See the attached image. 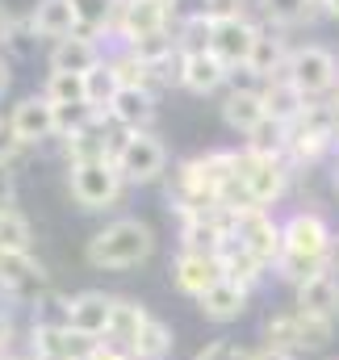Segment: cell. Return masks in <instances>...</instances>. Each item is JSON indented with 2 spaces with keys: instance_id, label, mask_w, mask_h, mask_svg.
I'll use <instances>...</instances> for the list:
<instances>
[{
  "instance_id": "c3c4849f",
  "label": "cell",
  "mask_w": 339,
  "mask_h": 360,
  "mask_svg": "<svg viewBox=\"0 0 339 360\" xmlns=\"http://www.w3.org/2000/svg\"><path fill=\"white\" fill-rule=\"evenodd\" d=\"M8 30H13V13L0 4V46H4V38H8Z\"/></svg>"
},
{
  "instance_id": "ab89813d",
  "label": "cell",
  "mask_w": 339,
  "mask_h": 360,
  "mask_svg": "<svg viewBox=\"0 0 339 360\" xmlns=\"http://www.w3.org/2000/svg\"><path fill=\"white\" fill-rule=\"evenodd\" d=\"M193 360H248V348L239 344V340H231V335H218V340H210V344H201Z\"/></svg>"
},
{
  "instance_id": "60d3db41",
  "label": "cell",
  "mask_w": 339,
  "mask_h": 360,
  "mask_svg": "<svg viewBox=\"0 0 339 360\" xmlns=\"http://www.w3.org/2000/svg\"><path fill=\"white\" fill-rule=\"evenodd\" d=\"M25 155V147H21V139L13 134V126H8V113H0V168H17V160Z\"/></svg>"
},
{
  "instance_id": "2e32d148",
  "label": "cell",
  "mask_w": 339,
  "mask_h": 360,
  "mask_svg": "<svg viewBox=\"0 0 339 360\" xmlns=\"http://www.w3.org/2000/svg\"><path fill=\"white\" fill-rule=\"evenodd\" d=\"M293 306L306 314H319L327 323H339V272L319 269L302 285H293Z\"/></svg>"
},
{
  "instance_id": "816d5d0a",
  "label": "cell",
  "mask_w": 339,
  "mask_h": 360,
  "mask_svg": "<svg viewBox=\"0 0 339 360\" xmlns=\"http://www.w3.org/2000/svg\"><path fill=\"white\" fill-rule=\"evenodd\" d=\"M4 360H34V356H30V352H17V348H13V352H8Z\"/></svg>"
},
{
  "instance_id": "6da1fadb",
  "label": "cell",
  "mask_w": 339,
  "mask_h": 360,
  "mask_svg": "<svg viewBox=\"0 0 339 360\" xmlns=\"http://www.w3.org/2000/svg\"><path fill=\"white\" fill-rule=\"evenodd\" d=\"M335 239V226L327 222V214L319 210H293L289 218H281V256L272 264V276L281 285H302L306 276L327 269V248Z\"/></svg>"
},
{
  "instance_id": "d6986e66",
  "label": "cell",
  "mask_w": 339,
  "mask_h": 360,
  "mask_svg": "<svg viewBox=\"0 0 339 360\" xmlns=\"http://www.w3.org/2000/svg\"><path fill=\"white\" fill-rule=\"evenodd\" d=\"M96 344V340H92ZM25 352L34 360H84L88 340H80L72 327H30Z\"/></svg>"
},
{
  "instance_id": "4dcf8cb0",
  "label": "cell",
  "mask_w": 339,
  "mask_h": 360,
  "mask_svg": "<svg viewBox=\"0 0 339 360\" xmlns=\"http://www.w3.org/2000/svg\"><path fill=\"white\" fill-rule=\"evenodd\" d=\"M122 89V80H117V72L109 68V59L101 63V68H92L84 76V101L88 109L96 113V117H109V105H113V96Z\"/></svg>"
},
{
  "instance_id": "44dd1931",
  "label": "cell",
  "mask_w": 339,
  "mask_h": 360,
  "mask_svg": "<svg viewBox=\"0 0 339 360\" xmlns=\"http://www.w3.org/2000/svg\"><path fill=\"white\" fill-rule=\"evenodd\" d=\"M289 42H285V30L276 25H260L255 30V46H252V59H248V72L255 80H272V76H285V63H289Z\"/></svg>"
},
{
  "instance_id": "74e56055",
  "label": "cell",
  "mask_w": 339,
  "mask_h": 360,
  "mask_svg": "<svg viewBox=\"0 0 339 360\" xmlns=\"http://www.w3.org/2000/svg\"><path fill=\"white\" fill-rule=\"evenodd\" d=\"M42 96H46L51 105H88L84 101V76H76V72H46Z\"/></svg>"
},
{
  "instance_id": "11a10c76",
  "label": "cell",
  "mask_w": 339,
  "mask_h": 360,
  "mask_svg": "<svg viewBox=\"0 0 339 360\" xmlns=\"http://www.w3.org/2000/svg\"><path fill=\"white\" fill-rule=\"evenodd\" d=\"M314 4H319V13H323V4H327V0H314Z\"/></svg>"
},
{
  "instance_id": "db71d44e",
  "label": "cell",
  "mask_w": 339,
  "mask_h": 360,
  "mask_svg": "<svg viewBox=\"0 0 339 360\" xmlns=\"http://www.w3.org/2000/svg\"><path fill=\"white\" fill-rule=\"evenodd\" d=\"M335 155H339V126H335Z\"/></svg>"
},
{
  "instance_id": "b9f144b4",
  "label": "cell",
  "mask_w": 339,
  "mask_h": 360,
  "mask_svg": "<svg viewBox=\"0 0 339 360\" xmlns=\"http://www.w3.org/2000/svg\"><path fill=\"white\" fill-rule=\"evenodd\" d=\"M84 360H134L126 348H117V344H109V340H96V344H88Z\"/></svg>"
},
{
  "instance_id": "7dc6e473",
  "label": "cell",
  "mask_w": 339,
  "mask_h": 360,
  "mask_svg": "<svg viewBox=\"0 0 339 360\" xmlns=\"http://www.w3.org/2000/svg\"><path fill=\"white\" fill-rule=\"evenodd\" d=\"M327 269L339 272V231H335V239H331V248H327Z\"/></svg>"
},
{
  "instance_id": "8fae6325",
  "label": "cell",
  "mask_w": 339,
  "mask_h": 360,
  "mask_svg": "<svg viewBox=\"0 0 339 360\" xmlns=\"http://www.w3.org/2000/svg\"><path fill=\"white\" fill-rule=\"evenodd\" d=\"M8 126H13V134L21 139V147L34 151V147H42V143L55 139V105H51L42 92H30V96H21V101L8 109Z\"/></svg>"
},
{
  "instance_id": "30bf717a",
  "label": "cell",
  "mask_w": 339,
  "mask_h": 360,
  "mask_svg": "<svg viewBox=\"0 0 339 360\" xmlns=\"http://www.w3.org/2000/svg\"><path fill=\"white\" fill-rule=\"evenodd\" d=\"M231 231H235V239L252 252L260 264H276V256H281V218L272 214V210H248V214H239L235 222H231Z\"/></svg>"
},
{
  "instance_id": "7c38bea8",
  "label": "cell",
  "mask_w": 339,
  "mask_h": 360,
  "mask_svg": "<svg viewBox=\"0 0 339 360\" xmlns=\"http://www.w3.org/2000/svg\"><path fill=\"white\" fill-rule=\"evenodd\" d=\"M113 297L117 293H105V289H80L72 293V314H68V327L80 335V340H105L109 335V319H113Z\"/></svg>"
},
{
  "instance_id": "cb8c5ba5",
  "label": "cell",
  "mask_w": 339,
  "mask_h": 360,
  "mask_svg": "<svg viewBox=\"0 0 339 360\" xmlns=\"http://www.w3.org/2000/svg\"><path fill=\"white\" fill-rule=\"evenodd\" d=\"M147 319H151V310H147L139 297H126V293H117V297H113V319H109V335H105V340L130 352Z\"/></svg>"
},
{
  "instance_id": "7a4b0ae2",
  "label": "cell",
  "mask_w": 339,
  "mask_h": 360,
  "mask_svg": "<svg viewBox=\"0 0 339 360\" xmlns=\"http://www.w3.org/2000/svg\"><path fill=\"white\" fill-rule=\"evenodd\" d=\"M155 243L160 239H155L151 222L122 214V218H113V222H105L101 231L88 235L84 264L92 272H130L155 256Z\"/></svg>"
},
{
  "instance_id": "8992f818",
  "label": "cell",
  "mask_w": 339,
  "mask_h": 360,
  "mask_svg": "<svg viewBox=\"0 0 339 360\" xmlns=\"http://www.w3.org/2000/svg\"><path fill=\"white\" fill-rule=\"evenodd\" d=\"M235 172H239V180L248 184V193H252V201L260 205V210H272V205L289 193V184H293V168H289L285 160L255 155V151H248V147L235 151Z\"/></svg>"
},
{
  "instance_id": "484cf974",
  "label": "cell",
  "mask_w": 339,
  "mask_h": 360,
  "mask_svg": "<svg viewBox=\"0 0 339 360\" xmlns=\"http://www.w3.org/2000/svg\"><path fill=\"white\" fill-rule=\"evenodd\" d=\"M231 235V222L226 218H188V222H180V248L184 252H218L222 248V239Z\"/></svg>"
},
{
  "instance_id": "ffe728a7",
  "label": "cell",
  "mask_w": 339,
  "mask_h": 360,
  "mask_svg": "<svg viewBox=\"0 0 339 360\" xmlns=\"http://www.w3.org/2000/svg\"><path fill=\"white\" fill-rule=\"evenodd\" d=\"M105 59H109V55H105V46H101L96 38H88V34H72V38H63V42L51 46L46 68H51V72H76V76H88V72L101 68Z\"/></svg>"
},
{
  "instance_id": "681fc988",
  "label": "cell",
  "mask_w": 339,
  "mask_h": 360,
  "mask_svg": "<svg viewBox=\"0 0 339 360\" xmlns=\"http://www.w3.org/2000/svg\"><path fill=\"white\" fill-rule=\"evenodd\" d=\"M323 17H331V21H339V0H327V4H323Z\"/></svg>"
},
{
  "instance_id": "e575fe53",
  "label": "cell",
  "mask_w": 339,
  "mask_h": 360,
  "mask_svg": "<svg viewBox=\"0 0 339 360\" xmlns=\"http://www.w3.org/2000/svg\"><path fill=\"white\" fill-rule=\"evenodd\" d=\"M243 147H248V151H255V155H272V160H285V147H289V126H281V122L264 117V122L255 126L252 134L243 139Z\"/></svg>"
},
{
  "instance_id": "9a60e30c",
  "label": "cell",
  "mask_w": 339,
  "mask_h": 360,
  "mask_svg": "<svg viewBox=\"0 0 339 360\" xmlns=\"http://www.w3.org/2000/svg\"><path fill=\"white\" fill-rule=\"evenodd\" d=\"M231 84V68L214 55V51H201V55H180V89L193 92V96H214Z\"/></svg>"
},
{
  "instance_id": "e0dca14e",
  "label": "cell",
  "mask_w": 339,
  "mask_h": 360,
  "mask_svg": "<svg viewBox=\"0 0 339 360\" xmlns=\"http://www.w3.org/2000/svg\"><path fill=\"white\" fill-rule=\"evenodd\" d=\"M214 260H218V269H222V276H226V281H235V285H243V289H252V293L264 285V281H268V276H272V272H268V264H260L252 252L235 239V231L222 239V248L214 252Z\"/></svg>"
},
{
  "instance_id": "d6a6232c",
  "label": "cell",
  "mask_w": 339,
  "mask_h": 360,
  "mask_svg": "<svg viewBox=\"0 0 339 360\" xmlns=\"http://www.w3.org/2000/svg\"><path fill=\"white\" fill-rule=\"evenodd\" d=\"M264 344H272V348H285V352L302 356V340H298L293 306H289V310H268V314H264Z\"/></svg>"
},
{
  "instance_id": "836d02e7",
  "label": "cell",
  "mask_w": 339,
  "mask_h": 360,
  "mask_svg": "<svg viewBox=\"0 0 339 360\" xmlns=\"http://www.w3.org/2000/svg\"><path fill=\"white\" fill-rule=\"evenodd\" d=\"M0 252H34V222L17 205L0 210Z\"/></svg>"
},
{
  "instance_id": "83f0119b",
  "label": "cell",
  "mask_w": 339,
  "mask_h": 360,
  "mask_svg": "<svg viewBox=\"0 0 339 360\" xmlns=\"http://www.w3.org/2000/svg\"><path fill=\"white\" fill-rule=\"evenodd\" d=\"M117 8H122V0H72L76 34H88V38L109 34V30H113V21H117Z\"/></svg>"
},
{
  "instance_id": "4316f807",
  "label": "cell",
  "mask_w": 339,
  "mask_h": 360,
  "mask_svg": "<svg viewBox=\"0 0 339 360\" xmlns=\"http://www.w3.org/2000/svg\"><path fill=\"white\" fill-rule=\"evenodd\" d=\"M172 348H176V331H172V323H164L160 314H151V319L143 323V331H139L130 356L134 360H168Z\"/></svg>"
},
{
  "instance_id": "277c9868",
  "label": "cell",
  "mask_w": 339,
  "mask_h": 360,
  "mask_svg": "<svg viewBox=\"0 0 339 360\" xmlns=\"http://www.w3.org/2000/svg\"><path fill=\"white\" fill-rule=\"evenodd\" d=\"M113 164L130 188H147V184H160L168 176V147L155 130H126Z\"/></svg>"
},
{
  "instance_id": "f5cc1de1",
  "label": "cell",
  "mask_w": 339,
  "mask_h": 360,
  "mask_svg": "<svg viewBox=\"0 0 339 360\" xmlns=\"http://www.w3.org/2000/svg\"><path fill=\"white\" fill-rule=\"evenodd\" d=\"M331 105H335V109H339V84H335V92H331Z\"/></svg>"
},
{
  "instance_id": "ba28073f",
  "label": "cell",
  "mask_w": 339,
  "mask_h": 360,
  "mask_svg": "<svg viewBox=\"0 0 339 360\" xmlns=\"http://www.w3.org/2000/svg\"><path fill=\"white\" fill-rule=\"evenodd\" d=\"M172 25H176V4L172 0H122L113 34H117V46H126V42H139V38L172 30Z\"/></svg>"
},
{
  "instance_id": "ac0fdd59",
  "label": "cell",
  "mask_w": 339,
  "mask_h": 360,
  "mask_svg": "<svg viewBox=\"0 0 339 360\" xmlns=\"http://www.w3.org/2000/svg\"><path fill=\"white\" fill-rule=\"evenodd\" d=\"M160 113V96L151 89H117L109 105V122L117 130H151Z\"/></svg>"
},
{
  "instance_id": "3957f363",
  "label": "cell",
  "mask_w": 339,
  "mask_h": 360,
  "mask_svg": "<svg viewBox=\"0 0 339 360\" xmlns=\"http://www.w3.org/2000/svg\"><path fill=\"white\" fill-rule=\"evenodd\" d=\"M126 180L117 172L113 160H92V164H72L68 168V193L72 201L84 210V214H105V210H117L122 197H126Z\"/></svg>"
},
{
  "instance_id": "7bdbcfd3",
  "label": "cell",
  "mask_w": 339,
  "mask_h": 360,
  "mask_svg": "<svg viewBox=\"0 0 339 360\" xmlns=\"http://www.w3.org/2000/svg\"><path fill=\"white\" fill-rule=\"evenodd\" d=\"M201 8L210 17H235V13H243V0H201Z\"/></svg>"
},
{
  "instance_id": "8d00e7d4",
  "label": "cell",
  "mask_w": 339,
  "mask_h": 360,
  "mask_svg": "<svg viewBox=\"0 0 339 360\" xmlns=\"http://www.w3.org/2000/svg\"><path fill=\"white\" fill-rule=\"evenodd\" d=\"M293 319H298L302 356H310V352H323V348L335 340V323H327V319H319V314H306V310H298V306H293Z\"/></svg>"
},
{
  "instance_id": "ee69618b",
  "label": "cell",
  "mask_w": 339,
  "mask_h": 360,
  "mask_svg": "<svg viewBox=\"0 0 339 360\" xmlns=\"http://www.w3.org/2000/svg\"><path fill=\"white\" fill-rule=\"evenodd\" d=\"M248 360H302V356H293L285 348H272V344H255V348H248Z\"/></svg>"
},
{
  "instance_id": "5bb4252c",
  "label": "cell",
  "mask_w": 339,
  "mask_h": 360,
  "mask_svg": "<svg viewBox=\"0 0 339 360\" xmlns=\"http://www.w3.org/2000/svg\"><path fill=\"white\" fill-rule=\"evenodd\" d=\"M168 272H172V285H176L184 297H193V302H197L210 285L222 281V269H218V260H214L210 252H184V248L172 256Z\"/></svg>"
},
{
  "instance_id": "d4e9b609",
  "label": "cell",
  "mask_w": 339,
  "mask_h": 360,
  "mask_svg": "<svg viewBox=\"0 0 339 360\" xmlns=\"http://www.w3.org/2000/svg\"><path fill=\"white\" fill-rule=\"evenodd\" d=\"M260 96H264V113H268L272 122H281V126H293V122L306 113V105H310V101L293 89L285 76H272V80H264Z\"/></svg>"
},
{
  "instance_id": "5b68a950",
  "label": "cell",
  "mask_w": 339,
  "mask_h": 360,
  "mask_svg": "<svg viewBox=\"0 0 339 360\" xmlns=\"http://www.w3.org/2000/svg\"><path fill=\"white\" fill-rule=\"evenodd\" d=\"M285 80L302 92L306 101H323L331 96L339 84V59L331 46H319V42H306V46H293L289 51V63H285Z\"/></svg>"
},
{
  "instance_id": "52a82bcc",
  "label": "cell",
  "mask_w": 339,
  "mask_h": 360,
  "mask_svg": "<svg viewBox=\"0 0 339 360\" xmlns=\"http://www.w3.org/2000/svg\"><path fill=\"white\" fill-rule=\"evenodd\" d=\"M51 289V272L34 252H0V297L8 306H34L38 293Z\"/></svg>"
},
{
  "instance_id": "f1b7e54d",
  "label": "cell",
  "mask_w": 339,
  "mask_h": 360,
  "mask_svg": "<svg viewBox=\"0 0 339 360\" xmlns=\"http://www.w3.org/2000/svg\"><path fill=\"white\" fill-rule=\"evenodd\" d=\"M260 13L276 30H298V25H310L314 17H323L314 0H260Z\"/></svg>"
},
{
  "instance_id": "603a6c76",
  "label": "cell",
  "mask_w": 339,
  "mask_h": 360,
  "mask_svg": "<svg viewBox=\"0 0 339 360\" xmlns=\"http://www.w3.org/2000/svg\"><path fill=\"white\" fill-rule=\"evenodd\" d=\"M30 30L34 38H46V42H63L76 34V13H72V0H38L30 8Z\"/></svg>"
},
{
  "instance_id": "f546056e",
  "label": "cell",
  "mask_w": 339,
  "mask_h": 360,
  "mask_svg": "<svg viewBox=\"0 0 339 360\" xmlns=\"http://www.w3.org/2000/svg\"><path fill=\"white\" fill-rule=\"evenodd\" d=\"M210 30H214V17H210L205 8H197V13H188V17H176V25H172L176 51H180V55H201V51H210Z\"/></svg>"
},
{
  "instance_id": "f6af8a7d",
  "label": "cell",
  "mask_w": 339,
  "mask_h": 360,
  "mask_svg": "<svg viewBox=\"0 0 339 360\" xmlns=\"http://www.w3.org/2000/svg\"><path fill=\"white\" fill-rule=\"evenodd\" d=\"M8 205H17V180L8 168H0V210H8Z\"/></svg>"
},
{
  "instance_id": "f35d334b",
  "label": "cell",
  "mask_w": 339,
  "mask_h": 360,
  "mask_svg": "<svg viewBox=\"0 0 339 360\" xmlns=\"http://www.w3.org/2000/svg\"><path fill=\"white\" fill-rule=\"evenodd\" d=\"M92 122H105V117H96L88 105H55V139L63 143V139H72L76 130H84Z\"/></svg>"
},
{
  "instance_id": "1f68e13d",
  "label": "cell",
  "mask_w": 339,
  "mask_h": 360,
  "mask_svg": "<svg viewBox=\"0 0 339 360\" xmlns=\"http://www.w3.org/2000/svg\"><path fill=\"white\" fill-rule=\"evenodd\" d=\"M68 314H72V293H63V289H46V293H38L34 297V306H30V327H68Z\"/></svg>"
},
{
  "instance_id": "d590c367",
  "label": "cell",
  "mask_w": 339,
  "mask_h": 360,
  "mask_svg": "<svg viewBox=\"0 0 339 360\" xmlns=\"http://www.w3.org/2000/svg\"><path fill=\"white\" fill-rule=\"evenodd\" d=\"M126 51H130L143 68H160V63H168L172 55H180V51H176V34H172V30L147 34V38H139V42H126Z\"/></svg>"
},
{
  "instance_id": "9c48e42d",
  "label": "cell",
  "mask_w": 339,
  "mask_h": 360,
  "mask_svg": "<svg viewBox=\"0 0 339 360\" xmlns=\"http://www.w3.org/2000/svg\"><path fill=\"white\" fill-rule=\"evenodd\" d=\"M255 25L248 13H235V17H214V30H210V51L231 68V72H243L248 59H252L255 46Z\"/></svg>"
},
{
  "instance_id": "bcb514c9",
  "label": "cell",
  "mask_w": 339,
  "mask_h": 360,
  "mask_svg": "<svg viewBox=\"0 0 339 360\" xmlns=\"http://www.w3.org/2000/svg\"><path fill=\"white\" fill-rule=\"evenodd\" d=\"M8 89H13V59L0 51V96H4Z\"/></svg>"
},
{
  "instance_id": "7402d4cb",
  "label": "cell",
  "mask_w": 339,
  "mask_h": 360,
  "mask_svg": "<svg viewBox=\"0 0 339 360\" xmlns=\"http://www.w3.org/2000/svg\"><path fill=\"white\" fill-rule=\"evenodd\" d=\"M218 109H222L226 130H235V134H243V139L268 117V113H264V96H260V89H226V96H222Z\"/></svg>"
},
{
  "instance_id": "4fadbf2b",
  "label": "cell",
  "mask_w": 339,
  "mask_h": 360,
  "mask_svg": "<svg viewBox=\"0 0 339 360\" xmlns=\"http://www.w3.org/2000/svg\"><path fill=\"white\" fill-rule=\"evenodd\" d=\"M252 289H243V285H235V281H218V285H210L201 297H197V310H201V319L205 323H214V327H231V323H239L248 310H252Z\"/></svg>"
},
{
  "instance_id": "9f6ffc18",
  "label": "cell",
  "mask_w": 339,
  "mask_h": 360,
  "mask_svg": "<svg viewBox=\"0 0 339 360\" xmlns=\"http://www.w3.org/2000/svg\"><path fill=\"white\" fill-rule=\"evenodd\" d=\"M172 4H176V0H172Z\"/></svg>"
},
{
  "instance_id": "f907efd6",
  "label": "cell",
  "mask_w": 339,
  "mask_h": 360,
  "mask_svg": "<svg viewBox=\"0 0 339 360\" xmlns=\"http://www.w3.org/2000/svg\"><path fill=\"white\" fill-rule=\"evenodd\" d=\"M331 188H335V193H339V155H335V160H331Z\"/></svg>"
}]
</instances>
